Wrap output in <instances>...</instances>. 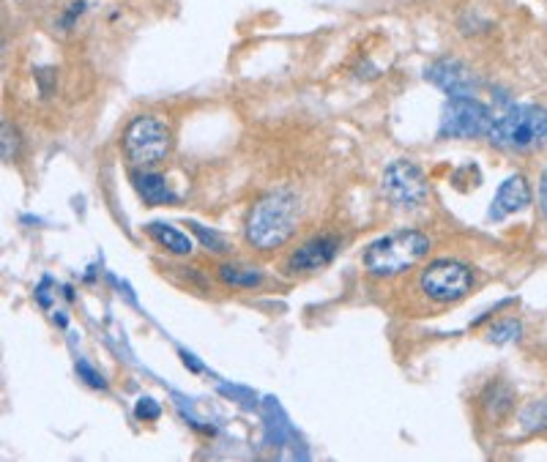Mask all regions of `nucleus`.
<instances>
[{
  "label": "nucleus",
  "instance_id": "f3484780",
  "mask_svg": "<svg viewBox=\"0 0 547 462\" xmlns=\"http://www.w3.org/2000/svg\"><path fill=\"white\" fill-rule=\"evenodd\" d=\"M137 419H159V405L154 400H140L137 405Z\"/></svg>",
  "mask_w": 547,
  "mask_h": 462
},
{
  "label": "nucleus",
  "instance_id": "20e7f679",
  "mask_svg": "<svg viewBox=\"0 0 547 462\" xmlns=\"http://www.w3.org/2000/svg\"><path fill=\"white\" fill-rule=\"evenodd\" d=\"M170 145H173L170 126L156 115H140L126 126L124 151L129 156V162L143 167V170L162 165L167 154H170Z\"/></svg>",
  "mask_w": 547,
  "mask_h": 462
},
{
  "label": "nucleus",
  "instance_id": "f03ea898",
  "mask_svg": "<svg viewBox=\"0 0 547 462\" xmlns=\"http://www.w3.org/2000/svg\"><path fill=\"white\" fill-rule=\"evenodd\" d=\"M430 252V238L419 230H397L372 241L364 252V266L375 277H394L413 268Z\"/></svg>",
  "mask_w": 547,
  "mask_h": 462
},
{
  "label": "nucleus",
  "instance_id": "0eeeda50",
  "mask_svg": "<svg viewBox=\"0 0 547 462\" xmlns=\"http://www.w3.org/2000/svg\"><path fill=\"white\" fill-rule=\"evenodd\" d=\"M493 118L485 104L476 102L474 96H452L441 118L444 137H482L490 134Z\"/></svg>",
  "mask_w": 547,
  "mask_h": 462
},
{
  "label": "nucleus",
  "instance_id": "9b49d317",
  "mask_svg": "<svg viewBox=\"0 0 547 462\" xmlns=\"http://www.w3.org/2000/svg\"><path fill=\"white\" fill-rule=\"evenodd\" d=\"M135 186L140 197H143L145 203H151V206H165V203H173L176 195L170 192V186L162 175L156 173H137L135 175Z\"/></svg>",
  "mask_w": 547,
  "mask_h": 462
},
{
  "label": "nucleus",
  "instance_id": "1a4fd4ad",
  "mask_svg": "<svg viewBox=\"0 0 547 462\" xmlns=\"http://www.w3.org/2000/svg\"><path fill=\"white\" fill-rule=\"evenodd\" d=\"M528 203H531V189H528L526 178L523 175H512V178H506L504 184L498 186V195L493 200L490 216L493 219H504V216L523 211Z\"/></svg>",
  "mask_w": 547,
  "mask_h": 462
},
{
  "label": "nucleus",
  "instance_id": "6ab92c4d",
  "mask_svg": "<svg viewBox=\"0 0 547 462\" xmlns=\"http://www.w3.org/2000/svg\"><path fill=\"white\" fill-rule=\"evenodd\" d=\"M539 208H542V214L547 219V170L542 173V181H539Z\"/></svg>",
  "mask_w": 547,
  "mask_h": 462
},
{
  "label": "nucleus",
  "instance_id": "dca6fc26",
  "mask_svg": "<svg viewBox=\"0 0 547 462\" xmlns=\"http://www.w3.org/2000/svg\"><path fill=\"white\" fill-rule=\"evenodd\" d=\"M17 154V132L11 129L9 121H3V159L11 162Z\"/></svg>",
  "mask_w": 547,
  "mask_h": 462
},
{
  "label": "nucleus",
  "instance_id": "4468645a",
  "mask_svg": "<svg viewBox=\"0 0 547 462\" xmlns=\"http://www.w3.org/2000/svg\"><path fill=\"white\" fill-rule=\"evenodd\" d=\"M512 391L506 389V386H496V389L490 391V397H487V408L493 411V419H501L506 413L512 411Z\"/></svg>",
  "mask_w": 547,
  "mask_h": 462
},
{
  "label": "nucleus",
  "instance_id": "f8f14e48",
  "mask_svg": "<svg viewBox=\"0 0 547 462\" xmlns=\"http://www.w3.org/2000/svg\"><path fill=\"white\" fill-rule=\"evenodd\" d=\"M148 236L154 238L159 247L170 249V252H176V255H189L192 252V238L181 233L178 227L165 225V222H151L148 225Z\"/></svg>",
  "mask_w": 547,
  "mask_h": 462
},
{
  "label": "nucleus",
  "instance_id": "6e6552de",
  "mask_svg": "<svg viewBox=\"0 0 547 462\" xmlns=\"http://www.w3.org/2000/svg\"><path fill=\"white\" fill-rule=\"evenodd\" d=\"M340 252V238L337 236H315L310 241H304L293 255L288 257L290 274H310V271H320L334 260V255Z\"/></svg>",
  "mask_w": 547,
  "mask_h": 462
},
{
  "label": "nucleus",
  "instance_id": "ddd939ff",
  "mask_svg": "<svg viewBox=\"0 0 547 462\" xmlns=\"http://www.w3.org/2000/svg\"><path fill=\"white\" fill-rule=\"evenodd\" d=\"M219 277L225 279L228 285H238V288H252L260 282V271L258 268H247V266H222L219 268Z\"/></svg>",
  "mask_w": 547,
  "mask_h": 462
},
{
  "label": "nucleus",
  "instance_id": "9d476101",
  "mask_svg": "<svg viewBox=\"0 0 547 462\" xmlns=\"http://www.w3.org/2000/svg\"><path fill=\"white\" fill-rule=\"evenodd\" d=\"M430 80L438 83L452 96H471V74L457 61H438L430 69Z\"/></svg>",
  "mask_w": 547,
  "mask_h": 462
},
{
  "label": "nucleus",
  "instance_id": "a211bd4d",
  "mask_svg": "<svg viewBox=\"0 0 547 462\" xmlns=\"http://www.w3.org/2000/svg\"><path fill=\"white\" fill-rule=\"evenodd\" d=\"M77 370L83 372V375H85V378H88V383H91V386H96V389H104L102 375H96V372H91V367H88V364H80Z\"/></svg>",
  "mask_w": 547,
  "mask_h": 462
},
{
  "label": "nucleus",
  "instance_id": "2eb2a0df",
  "mask_svg": "<svg viewBox=\"0 0 547 462\" xmlns=\"http://www.w3.org/2000/svg\"><path fill=\"white\" fill-rule=\"evenodd\" d=\"M523 424L528 430H542L547 427V402H531L523 411Z\"/></svg>",
  "mask_w": 547,
  "mask_h": 462
},
{
  "label": "nucleus",
  "instance_id": "423d86ee",
  "mask_svg": "<svg viewBox=\"0 0 547 462\" xmlns=\"http://www.w3.org/2000/svg\"><path fill=\"white\" fill-rule=\"evenodd\" d=\"M383 195L403 208L422 206L430 197V186L419 167L411 159H397L383 173Z\"/></svg>",
  "mask_w": 547,
  "mask_h": 462
},
{
  "label": "nucleus",
  "instance_id": "7ed1b4c3",
  "mask_svg": "<svg viewBox=\"0 0 547 462\" xmlns=\"http://www.w3.org/2000/svg\"><path fill=\"white\" fill-rule=\"evenodd\" d=\"M490 140L506 151H531L547 145V110L537 104H517L498 115L490 126Z\"/></svg>",
  "mask_w": 547,
  "mask_h": 462
},
{
  "label": "nucleus",
  "instance_id": "f257e3e1",
  "mask_svg": "<svg viewBox=\"0 0 547 462\" xmlns=\"http://www.w3.org/2000/svg\"><path fill=\"white\" fill-rule=\"evenodd\" d=\"M299 227V200L290 192H271L258 200L247 219V238L255 249H277Z\"/></svg>",
  "mask_w": 547,
  "mask_h": 462
},
{
  "label": "nucleus",
  "instance_id": "39448f33",
  "mask_svg": "<svg viewBox=\"0 0 547 462\" xmlns=\"http://www.w3.org/2000/svg\"><path fill=\"white\" fill-rule=\"evenodd\" d=\"M419 288H422L424 296L433 298L438 304H455L471 293L474 274L460 260H435L422 271Z\"/></svg>",
  "mask_w": 547,
  "mask_h": 462
}]
</instances>
